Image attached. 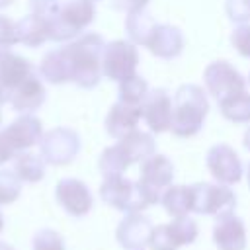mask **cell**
<instances>
[{"label": "cell", "mask_w": 250, "mask_h": 250, "mask_svg": "<svg viewBox=\"0 0 250 250\" xmlns=\"http://www.w3.org/2000/svg\"><path fill=\"white\" fill-rule=\"evenodd\" d=\"M105 49V41L100 33L88 31L78 35L76 39L68 41L64 45V51L70 59V70L72 80L78 88L92 90L100 84L104 72H102V55Z\"/></svg>", "instance_id": "1"}, {"label": "cell", "mask_w": 250, "mask_h": 250, "mask_svg": "<svg viewBox=\"0 0 250 250\" xmlns=\"http://www.w3.org/2000/svg\"><path fill=\"white\" fill-rule=\"evenodd\" d=\"M174 115H172V135L180 139H189L203 129L205 117L209 113L207 92L197 84H182L174 98Z\"/></svg>", "instance_id": "2"}, {"label": "cell", "mask_w": 250, "mask_h": 250, "mask_svg": "<svg viewBox=\"0 0 250 250\" xmlns=\"http://www.w3.org/2000/svg\"><path fill=\"white\" fill-rule=\"evenodd\" d=\"M94 0H64L49 18V41L66 43L76 39L94 21Z\"/></svg>", "instance_id": "3"}, {"label": "cell", "mask_w": 250, "mask_h": 250, "mask_svg": "<svg viewBox=\"0 0 250 250\" xmlns=\"http://www.w3.org/2000/svg\"><path fill=\"white\" fill-rule=\"evenodd\" d=\"M100 197L109 207L127 213H143L146 207L156 205L154 199L143 189L139 182H133L125 176L104 178L100 186Z\"/></svg>", "instance_id": "4"}, {"label": "cell", "mask_w": 250, "mask_h": 250, "mask_svg": "<svg viewBox=\"0 0 250 250\" xmlns=\"http://www.w3.org/2000/svg\"><path fill=\"white\" fill-rule=\"evenodd\" d=\"M191 197H193V213L209 215L217 219L234 213L236 207V195L230 189V186L217 182L191 184Z\"/></svg>", "instance_id": "5"}, {"label": "cell", "mask_w": 250, "mask_h": 250, "mask_svg": "<svg viewBox=\"0 0 250 250\" xmlns=\"http://www.w3.org/2000/svg\"><path fill=\"white\" fill-rule=\"evenodd\" d=\"M139 49L129 39H113L105 43L102 55V72L113 82H121L137 74L139 66Z\"/></svg>", "instance_id": "6"}, {"label": "cell", "mask_w": 250, "mask_h": 250, "mask_svg": "<svg viewBox=\"0 0 250 250\" xmlns=\"http://www.w3.org/2000/svg\"><path fill=\"white\" fill-rule=\"evenodd\" d=\"M199 234L197 223L188 217L172 219V223H162L152 227L146 248L148 250H180L186 244H193Z\"/></svg>", "instance_id": "7"}, {"label": "cell", "mask_w": 250, "mask_h": 250, "mask_svg": "<svg viewBox=\"0 0 250 250\" xmlns=\"http://www.w3.org/2000/svg\"><path fill=\"white\" fill-rule=\"evenodd\" d=\"M39 150H41L39 154L47 164L66 166L80 152V137L76 131L68 127H55L43 133L39 141Z\"/></svg>", "instance_id": "8"}, {"label": "cell", "mask_w": 250, "mask_h": 250, "mask_svg": "<svg viewBox=\"0 0 250 250\" xmlns=\"http://www.w3.org/2000/svg\"><path fill=\"white\" fill-rule=\"evenodd\" d=\"M205 164L209 174L213 176V180L217 184H225V186H234L242 180V162L240 156L236 154V150L227 145V143H217L207 150L205 156Z\"/></svg>", "instance_id": "9"}, {"label": "cell", "mask_w": 250, "mask_h": 250, "mask_svg": "<svg viewBox=\"0 0 250 250\" xmlns=\"http://www.w3.org/2000/svg\"><path fill=\"white\" fill-rule=\"evenodd\" d=\"M205 92L211 94L217 102L229 94L246 90V78L229 62V61H213L203 70Z\"/></svg>", "instance_id": "10"}, {"label": "cell", "mask_w": 250, "mask_h": 250, "mask_svg": "<svg viewBox=\"0 0 250 250\" xmlns=\"http://www.w3.org/2000/svg\"><path fill=\"white\" fill-rule=\"evenodd\" d=\"M145 191L156 201L160 203L162 191L166 188L172 186L174 182V164L168 156L154 152L152 156H148L146 160L141 162V172H139V180H137Z\"/></svg>", "instance_id": "11"}, {"label": "cell", "mask_w": 250, "mask_h": 250, "mask_svg": "<svg viewBox=\"0 0 250 250\" xmlns=\"http://www.w3.org/2000/svg\"><path fill=\"white\" fill-rule=\"evenodd\" d=\"M55 199L62 211L70 217H86L94 207V195L90 188L78 178H62L55 186Z\"/></svg>", "instance_id": "12"}, {"label": "cell", "mask_w": 250, "mask_h": 250, "mask_svg": "<svg viewBox=\"0 0 250 250\" xmlns=\"http://www.w3.org/2000/svg\"><path fill=\"white\" fill-rule=\"evenodd\" d=\"M143 121L146 123L150 133H166L172 127V115H174V102L172 96L164 88L148 90L143 105Z\"/></svg>", "instance_id": "13"}, {"label": "cell", "mask_w": 250, "mask_h": 250, "mask_svg": "<svg viewBox=\"0 0 250 250\" xmlns=\"http://www.w3.org/2000/svg\"><path fill=\"white\" fill-rule=\"evenodd\" d=\"M2 135L16 152H23L39 145L43 137V123L33 113H23L18 119H14L8 127H4Z\"/></svg>", "instance_id": "14"}, {"label": "cell", "mask_w": 250, "mask_h": 250, "mask_svg": "<svg viewBox=\"0 0 250 250\" xmlns=\"http://www.w3.org/2000/svg\"><path fill=\"white\" fill-rule=\"evenodd\" d=\"M150 230L152 225L148 217L143 213H127L115 229V238L123 250H141L146 248Z\"/></svg>", "instance_id": "15"}, {"label": "cell", "mask_w": 250, "mask_h": 250, "mask_svg": "<svg viewBox=\"0 0 250 250\" xmlns=\"http://www.w3.org/2000/svg\"><path fill=\"white\" fill-rule=\"evenodd\" d=\"M141 119H143L141 105H131V104H125V102H119L117 100L107 109L105 119H104V127H105V133L109 137H113L115 141H119L121 137L137 131Z\"/></svg>", "instance_id": "16"}, {"label": "cell", "mask_w": 250, "mask_h": 250, "mask_svg": "<svg viewBox=\"0 0 250 250\" xmlns=\"http://www.w3.org/2000/svg\"><path fill=\"white\" fill-rule=\"evenodd\" d=\"M184 45H186V39H184V33L180 31V27L170 25V23H158L145 47L156 59L172 61L184 51Z\"/></svg>", "instance_id": "17"}, {"label": "cell", "mask_w": 250, "mask_h": 250, "mask_svg": "<svg viewBox=\"0 0 250 250\" xmlns=\"http://www.w3.org/2000/svg\"><path fill=\"white\" fill-rule=\"evenodd\" d=\"M45 98H47V90H45L43 78L31 72L23 82H20L12 90L10 105L20 113H33L45 104Z\"/></svg>", "instance_id": "18"}, {"label": "cell", "mask_w": 250, "mask_h": 250, "mask_svg": "<svg viewBox=\"0 0 250 250\" xmlns=\"http://www.w3.org/2000/svg\"><path fill=\"white\" fill-rule=\"evenodd\" d=\"M246 227L234 213L219 217L213 227V242L217 250H246Z\"/></svg>", "instance_id": "19"}, {"label": "cell", "mask_w": 250, "mask_h": 250, "mask_svg": "<svg viewBox=\"0 0 250 250\" xmlns=\"http://www.w3.org/2000/svg\"><path fill=\"white\" fill-rule=\"evenodd\" d=\"M49 41V18L27 14L16 21V43H21L29 49H37Z\"/></svg>", "instance_id": "20"}, {"label": "cell", "mask_w": 250, "mask_h": 250, "mask_svg": "<svg viewBox=\"0 0 250 250\" xmlns=\"http://www.w3.org/2000/svg\"><path fill=\"white\" fill-rule=\"evenodd\" d=\"M31 72H33V66L25 57L12 51H4L0 55V84L10 92V96H12V90L20 82H23Z\"/></svg>", "instance_id": "21"}, {"label": "cell", "mask_w": 250, "mask_h": 250, "mask_svg": "<svg viewBox=\"0 0 250 250\" xmlns=\"http://www.w3.org/2000/svg\"><path fill=\"white\" fill-rule=\"evenodd\" d=\"M39 74L43 80L49 84H66L72 80V70H70V59L64 51V47L49 51L41 62H39Z\"/></svg>", "instance_id": "22"}, {"label": "cell", "mask_w": 250, "mask_h": 250, "mask_svg": "<svg viewBox=\"0 0 250 250\" xmlns=\"http://www.w3.org/2000/svg\"><path fill=\"white\" fill-rule=\"evenodd\" d=\"M117 145L121 146V150L125 152V156L129 158L131 164H141L143 160H146L148 156H152L156 152V143H154L152 133L139 131V129L121 137L117 141Z\"/></svg>", "instance_id": "23"}, {"label": "cell", "mask_w": 250, "mask_h": 250, "mask_svg": "<svg viewBox=\"0 0 250 250\" xmlns=\"http://www.w3.org/2000/svg\"><path fill=\"white\" fill-rule=\"evenodd\" d=\"M160 203L164 207V211L172 217H188L189 213H193V197H191V186H184V184H172L170 188H166L162 191Z\"/></svg>", "instance_id": "24"}, {"label": "cell", "mask_w": 250, "mask_h": 250, "mask_svg": "<svg viewBox=\"0 0 250 250\" xmlns=\"http://www.w3.org/2000/svg\"><path fill=\"white\" fill-rule=\"evenodd\" d=\"M219 111L225 119L236 125L250 123V92L240 90L219 100Z\"/></svg>", "instance_id": "25"}, {"label": "cell", "mask_w": 250, "mask_h": 250, "mask_svg": "<svg viewBox=\"0 0 250 250\" xmlns=\"http://www.w3.org/2000/svg\"><path fill=\"white\" fill-rule=\"evenodd\" d=\"M45 168H47V162L43 160V156L29 150L18 152L14 158V174L21 180V184L41 182L45 178Z\"/></svg>", "instance_id": "26"}, {"label": "cell", "mask_w": 250, "mask_h": 250, "mask_svg": "<svg viewBox=\"0 0 250 250\" xmlns=\"http://www.w3.org/2000/svg\"><path fill=\"white\" fill-rule=\"evenodd\" d=\"M156 25H158L156 20L146 10L137 12V14H127V18H125L127 37L135 45H143L145 47L148 43V39H150V35H152V31H154Z\"/></svg>", "instance_id": "27"}, {"label": "cell", "mask_w": 250, "mask_h": 250, "mask_svg": "<svg viewBox=\"0 0 250 250\" xmlns=\"http://www.w3.org/2000/svg\"><path fill=\"white\" fill-rule=\"evenodd\" d=\"M129 166H131V162H129V158L125 156V152L121 150V146L117 143L111 145V146H105L100 154V160H98V168H100L104 178L123 176Z\"/></svg>", "instance_id": "28"}, {"label": "cell", "mask_w": 250, "mask_h": 250, "mask_svg": "<svg viewBox=\"0 0 250 250\" xmlns=\"http://www.w3.org/2000/svg\"><path fill=\"white\" fill-rule=\"evenodd\" d=\"M117 84H119V90H117L119 102H125V104H131V105H143V102H145V98L150 90L148 82L141 74H133V76H129V78H125Z\"/></svg>", "instance_id": "29"}, {"label": "cell", "mask_w": 250, "mask_h": 250, "mask_svg": "<svg viewBox=\"0 0 250 250\" xmlns=\"http://www.w3.org/2000/svg\"><path fill=\"white\" fill-rule=\"evenodd\" d=\"M21 193V180L14 170H0V205L14 203Z\"/></svg>", "instance_id": "30"}, {"label": "cell", "mask_w": 250, "mask_h": 250, "mask_svg": "<svg viewBox=\"0 0 250 250\" xmlns=\"http://www.w3.org/2000/svg\"><path fill=\"white\" fill-rule=\"evenodd\" d=\"M33 250H66L62 236L53 229H39L31 240Z\"/></svg>", "instance_id": "31"}, {"label": "cell", "mask_w": 250, "mask_h": 250, "mask_svg": "<svg viewBox=\"0 0 250 250\" xmlns=\"http://www.w3.org/2000/svg\"><path fill=\"white\" fill-rule=\"evenodd\" d=\"M225 14L234 23H250V0H225Z\"/></svg>", "instance_id": "32"}, {"label": "cell", "mask_w": 250, "mask_h": 250, "mask_svg": "<svg viewBox=\"0 0 250 250\" xmlns=\"http://www.w3.org/2000/svg\"><path fill=\"white\" fill-rule=\"evenodd\" d=\"M230 45L238 55L250 59V23H238L230 33Z\"/></svg>", "instance_id": "33"}, {"label": "cell", "mask_w": 250, "mask_h": 250, "mask_svg": "<svg viewBox=\"0 0 250 250\" xmlns=\"http://www.w3.org/2000/svg\"><path fill=\"white\" fill-rule=\"evenodd\" d=\"M16 45V21L0 14V51H10Z\"/></svg>", "instance_id": "34"}, {"label": "cell", "mask_w": 250, "mask_h": 250, "mask_svg": "<svg viewBox=\"0 0 250 250\" xmlns=\"http://www.w3.org/2000/svg\"><path fill=\"white\" fill-rule=\"evenodd\" d=\"M59 6H61L59 0H29L31 12L37 16H43V18H51L59 10Z\"/></svg>", "instance_id": "35"}, {"label": "cell", "mask_w": 250, "mask_h": 250, "mask_svg": "<svg viewBox=\"0 0 250 250\" xmlns=\"http://www.w3.org/2000/svg\"><path fill=\"white\" fill-rule=\"evenodd\" d=\"M150 0H113L111 6L123 14H137V12H143L146 10Z\"/></svg>", "instance_id": "36"}, {"label": "cell", "mask_w": 250, "mask_h": 250, "mask_svg": "<svg viewBox=\"0 0 250 250\" xmlns=\"http://www.w3.org/2000/svg\"><path fill=\"white\" fill-rule=\"evenodd\" d=\"M16 150L10 146V143L6 141V137L2 135V131H0V166L2 164H6L8 160H12V158H16Z\"/></svg>", "instance_id": "37"}, {"label": "cell", "mask_w": 250, "mask_h": 250, "mask_svg": "<svg viewBox=\"0 0 250 250\" xmlns=\"http://www.w3.org/2000/svg\"><path fill=\"white\" fill-rule=\"evenodd\" d=\"M242 145H244V148H246V150H250V127H248V129H246V133H244Z\"/></svg>", "instance_id": "38"}, {"label": "cell", "mask_w": 250, "mask_h": 250, "mask_svg": "<svg viewBox=\"0 0 250 250\" xmlns=\"http://www.w3.org/2000/svg\"><path fill=\"white\" fill-rule=\"evenodd\" d=\"M12 2H14V0H0V10H2V8H8Z\"/></svg>", "instance_id": "39"}, {"label": "cell", "mask_w": 250, "mask_h": 250, "mask_svg": "<svg viewBox=\"0 0 250 250\" xmlns=\"http://www.w3.org/2000/svg\"><path fill=\"white\" fill-rule=\"evenodd\" d=\"M0 250H14V248H12L10 244H6V242H2V240H0Z\"/></svg>", "instance_id": "40"}, {"label": "cell", "mask_w": 250, "mask_h": 250, "mask_svg": "<svg viewBox=\"0 0 250 250\" xmlns=\"http://www.w3.org/2000/svg\"><path fill=\"white\" fill-rule=\"evenodd\" d=\"M4 230V215H2V211H0V232Z\"/></svg>", "instance_id": "41"}, {"label": "cell", "mask_w": 250, "mask_h": 250, "mask_svg": "<svg viewBox=\"0 0 250 250\" xmlns=\"http://www.w3.org/2000/svg\"><path fill=\"white\" fill-rule=\"evenodd\" d=\"M246 180H248V188H250V162H248V170H246Z\"/></svg>", "instance_id": "42"}, {"label": "cell", "mask_w": 250, "mask_h": 250, "mask_svg": "<svg viewBox=\"0 0 250 250\" xmlns=\"http://www.w3.org/2000/svg\"><path fill=\"white\" fill-rule=\"evenodd\" d=\"M246 82H248V84H250V72H248V80H246Z\"/></svg>", "instance_id": "43"}, {"label": "cell", "mask_w": 250, "mask_h": 250, "mask_svg": "<svg viewBox=\"0 0 250 250\" xmlns=\"http://www.w3.org/2000/svg\"><path fill=\"white\" fill-rule=\"evenodd\" d=\"M0 123H2V111H0Z\"/></svg>", "instance_id": "44"}, {"label": "cell", "mask_w": 250, "mask_h": 250, "mask_svg": "<svg viewBox=\"0 0 250 250\" xmlns=\"http://www.w3.org/2000/svg\"><path fill=\"white\" fill-rule=\"evenodd\" d=\"M141 250H148V248H141Z\"/></svg>", "instance_id": "45"}, {"label": "cell", "mask_w": 250, "mask_h": 250, "mask_svg": "<svg viewBox=\"0 0 250 250\" xmlns=\"http://www.w3.org/2000/svg\"><path fill=\"white\" fill-rule=\"evenodd\" d=\"M94 2H98V0H94Z\"/></svg>", "instance_id": "46"}]
</instances>
